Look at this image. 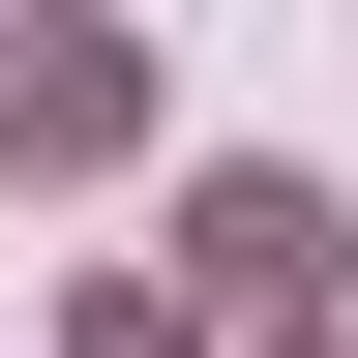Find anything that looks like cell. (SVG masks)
Returning <instances> with one entry per match:
<instances>
[{
  "mask_svg": "<svg viewBox=\"0 0 358 358\" xmlns=\"http://www.w3.org/2000/svg\"><path fill=\"white\" fill-rule=\"evenodd\" d=\"M329 268H358V209L299 150H209L179 179V299H239V329H329Z\"/></svg>",
  "mask_w": 358,
  "mask_h": 358,
  "instance_id": "obj_1",
  "label": "cell"
},
{
  "mask_svg": "<svg viewBox=\"0 0 358 358\" xmlns=\"http://www.w3.org/2000/svg\"><path fill=\"white\" fill-rule=\"evenodd\" d=\"M90 150H150V60L120 30H0V179H90Z\"/></svg>",
  "mask_w": 358,
  "mask_h": 358,
  "instance_id": "obj_2",
  "label": "cell"
},
{
  "mask_svg": "<svg viewBox=\"0 0 358 358\" xmlns=\"http://www.w3.org/2000/svg\"><path fill=\"white\" fill-rule=\"evenodd\" d=\"M60 358H179V329H150V299H90V329H60Z\"/></svg>",
  "mask_w": 358,
  "mask_h": 358,
  "instance_id": "obj_3",
  "label": "cell"
}]
</instances>
